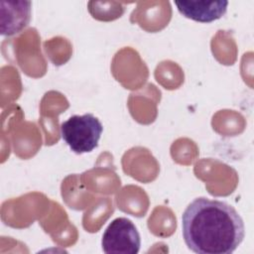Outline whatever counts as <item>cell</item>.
<instances>
[{
  "label": "cell",
  "instance_id": "1",
  "mask_svg": "<svg viewBox=\"0 0 254 254\" xmlns=\"http://www.w3.org/2000/svg\"><path fill=\"white\" fill-rule=\"evenodd\" d=\"M186 245L199 254H231L243 241L244 222L230 204L206 197L193 199L182 216Z\"/></svg>",
  "mask_w": 254,
  "mask_h": 254
},
{
  "label": "cell",
  "instance_id": "2",
  "mask_svg": "<svg viewBox=\"0 0 254 254\" xmlns=\"http://www.w3.org/2000/svg\"><path fill=\"white\" fill-rule=\"evenodd\" d=\"M103 131L99 119L91 113L73 115L61 125V135L65 144L75 154L92 152Z\"/></svg>",
  "mask_w": 254,
  "mask_h": 254
},
{
  "label": "cell",
  "instance_id": "3",
  "mask_svg": "<svg viewBox=\"0 0 254 254\" xmlns=\"http://www.w3.org/2000/svg\"><path fill=\"white\" fill-rule=\"evenodd\" d=\"M101 246L107 254H137L141 246L140 234L134 223L126 217H118L105 229Z\"/></svg>",
  "mask_w": 254,
  "mask_h": 254
},
{
  "label": "cell",
  "instance_id": "4",
  "mask_svg": "<svg viewBox=\"0 0 254 254\" xmlns=\"http://www.w3.org/2000/svg\"><path fill=\"white\" fill-rule=\"evenodd\" d=\"M1 34L13 36L25 29L31 20L30 1H1Z\"/></svg>",
  "mask_w": 254,
  "mask_h": 254
},
{
  "label": "cell",
  "instance_id": "5",
  "mask_svg": "<svg viewBox=\"0 0 254 254\" xmlns=\"http://www.w3.org/2000/svg\"><path fill=\"white\" fill-rule=\"evenodd\" d=\"M178 11L186 18L210 23L220 19L227 10V1H175Z\"/></svg>",
  "mask_w": 254,
  "mask_h": 254
}]
</instances>
